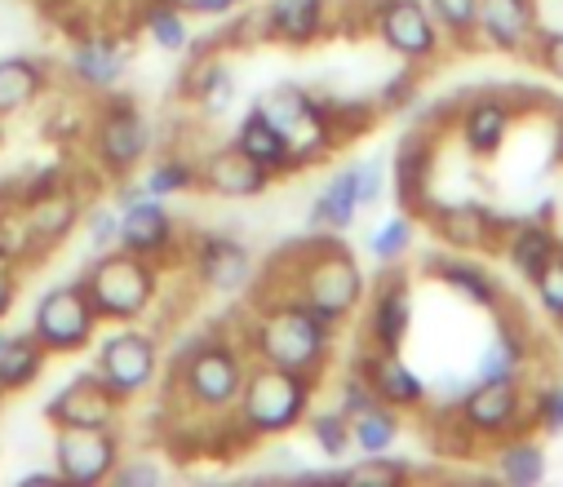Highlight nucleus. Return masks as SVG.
I'll use <instances>...</instances> for the list:
<instances>
[{
    "instance_id": "19",
    "label": "nucleus",
    "mask_w": 563,
    "mask_h": 487,
    "mask_svg": "<svg viewBox=\"0 0 563 487\" xmlns=\"http://www.w3.org/2000/svg\"><path fill=\"white\" fill-rule=\"evenodd\" d=\"M271 174L257 165L253 155H244L235 142L213 146L200 155V187L218 200H257L262 191H271Z\"/></svg>"
},
{
    "instance_id": "25",
    "label": "nucleus",
    "mask_w": 563,
    "mask_h": 487,
    "mask_svg": "<svg viewBox=\"0 0 563 487\" xmlns=\"http://www.w3.org/2000/svg\"><path fill=\"white\" fill-rule=\"evenodd\" d=\"M329 32V0H266L262 10V36L279 45H311Z\"/></svg>"
},
{
    "instance_id": "9",
    "label": "nucleus",
    "mask_w": 563,
    "mask_h": 487,
    "mask_svg": "<svg viewBox=\"0 0 563 487\" xmlns=\"http://www.w3.org/2000/svg\"><path fill=\"white\" fill-rule=\"evenodd\" d=\"M89 146L102 174L129 178L152 155V120L129 98H107L89 120Z\"/></svg>"
},
{
    "instance_id": "34",
    "label": "nucleus",
    "mask_w": 563,
    "mask_h": 487,
    "mask_svg": "<svg viewBox=\"0 0 563 487\" xmlns=\"http://www.w3.org/2000/svg\"><path fill=\"white\" fill-rule=\"evenodd\" d=\"M399 434H404V421H399V408H390V403H373L351 417V439H355L360 456L390 452L399 443Z\"/></svg>"
},
{
    "instance_id": "14",
    "label": "nucleus",
    "mask_w": 563,
    "mask_h": 487,
    "mask_svg": "<svg viewBox=\"0 0 563 487\" xmlns=\"http://www.w3.org/2000/svg\"><path fill=\"white\" fill-rule=\"evenodd\" d=\"M431 169H435V133L431 124H417L395 142L390 155V182H395V200L404 213L427 218L431 200Z\"/></svg>"
},
{
    "instance_id": "22",
    "label": "nucleus",
    "mask_w": 563,
    "mask_h": 487,
    "mask_svg": "<svg viewBox=\"0 0 563 487\" xmlns=\"http://www.w3.org/2000/svg\"><path fill=\"white\" fill-rule=\"evenodd\" d=\"M408 329H412V284H408V275L390 270L377 279L373 301H368V346L399 351Z\"/></svg>"
},
{
    "instance_id": "39",
    "label": "nucleus",
    "mask_w": 563,
    "mask_h": 487,
    "mask_svg": "<svg viewBox=\"0 0 563 487\" xmlns=\"http://www.w3.org/2000/svg\"><path fill=\"white\" fill-rule=\"evenodd\" d=\"M307 425H311V439L320 447V456L329 461H342L355 452V439H351V417L342 408H324V412H307Z\"/></svg>"
},
{
    "instance_id": "51",
    "label": "nucleus",
    "mask_w": 563,
    "mask_h": 487,
    "mask_svg": "<svg viewBox=\"0 0 563 487\" xmlns=\"http://www.w3.org/2000/svg\"><path fill=\"white\" fill-rule=\"evenodd\" d=\"M554 155L563 159V107L554 111Z\"/></svg>"
},
{
    "instance_id": "20",
    "label": "nucleus",
    "mask_w": 563,
    "mask_h": 487,
    "mask_svg": "<svg viewBox=\"0 0 563 487\" xmlns=\"http://www.w3.org/2000/svg\"><path fill=\"white\" fill-rule=\"evenodd\" d=\"M515 120H519V107L493 89V93H479V98L462 102L453 129H457L462 146H466L475 159H493V155L506 146Z\"/></svg>"
},
{
    "instance_id": "4",
    "label": "nucleus",
    "mask_w": 563,
    "mask_h": 487,
    "mask_svg": "<svg viewBox=\"0 0 563 487\" xmlns=\"http://www.w3.org/2000/svg\"><path fill=\"white\" fill-rule=\"evenodd\" d=\"M316 386L320 377L294 373V368H275V364H249L244 390L235 399V430L253 439H279L307 421L316 408Z\"/></svg>"
},
{
    "instance_id": "5",
    "label": "nucleus",
    "mask_w": 563,
    "mask_h": 487,
    "mask_svg": "<svg viewBox=\"0 0 563 487\" xmlns=\"http://www.w3.org/2000/svg\"><path fill=\"white\" fill-rule=\"evenodd\" d=\"M80 284L102 323H143L161 297V262L115 244L85 266Z\"/></svg>"
},
{
    "instance_id": "18",
    "label": "nucleus",
    "mask_w": 563,
    "mask_h": 487,
    "mask_svg": "<svg viewBox=\"0 0 563 487\" xmlns=\"http://www.w3.org/2000/svg\"><path fill=\"white\" fill-rule=\"evenodd\" d=\"M355 373L373 386V395L399 412H417V408H427L431 399V386L421 381V373L412 364H404L399 351H377L368 346L360 359H355Z\"/></svg>"
},
{
    "instance_id": "52",
    "label": "nucleus",
    "mask_w": 563,
    "mask_h": 487,
    "mask_svg": "<svg viewBox=\"0 0 563 487\" xmlns=\"http://www.w3.org/2000/svg\"><path fill=\"white\" fill-rule=\"evenodd\" d=\"M364 5H368V14H373V10H377V5H386V0H364Z\"/></svg>"
},
{
    "instance_id": "11",
    "label": "nucleus",
    "mask_w": 563,
    "mask_h": 487,
    "mask_svg": "<svg viewBox=\"0 0 563 487\" xmlns=\"http://www.w3.org/2000/svg\"><path fill=\"white\" fill-rule=\"evenodd\" d=\"M368 27L395 58L417 63V67L435 63L444 49V27L435 23L427 0H386V5L368 14Z\"/></svg>"
},
{
    "instance_id": "50",
    "label": "nucleus",
    "mask_w": 563,
    "mask_h": 487,
    "mask_svg": "<svg viewBox=\"0 0 563 487\" xmlns=\"http://www.w3.org/2000/svg\"><path fill=\"white\" fill-rule=\"evenodd\" d=\"M19 483H63V478H58V469H27Z\"/></svg>"
},
{
    "instance_id": "37",
    "label": "nucleus",
    "mask_w": 563,
    "mask_h": 487,
    "mask_svg": "<svg viewBox=\"0 0 563 487\" xmlns=\"http://www.w3.org/2000/svg\"><path fill=\"white\" fill-rule=\"evenodd\" d=\"M404 478H412V465L395 461L390 452H373V456H360L346 469H333V483H351V487H390V483H404Z\"/></svg>"
},
{
    "instance_id": "53",
    "label": "nucleus",
    "mask_w": 563,
    "mask_h": 487,
    "mask_svg": "<svg viewBox=\"0 0 563 487\" xmlns=\"http://www.w3.org/2000/svg\"><path fill=\"white\" fill-rule=\"evenodd\" d=\"M559 342H563V323H559Z\"/></svg>"
},
{
    "instance_id": "42",
    "label": "nucleus",
    "mask_w": 563,
    "mask_h": 487,
    "mask_svg": "<svg viewBox=\"0 0 563 487\" xmlns=\"http://www.w3.org/2000/svg\"><path fill=\"white\" fill-rule=\"evenodd\" d=\"M532 288V297H537V306H541V314L550 319V323H563V248L537 270V279L528 284Z\"/></svg>"
},
{
    "instance_id": "15",
    "label": "nucleus",
    "mask_w": 563,
    "mask_h": 487,
    "mask_svg": "<svg viewBox=\"0 0 563 487\" xmlns=\"http://www.w3.org/2000/svg\"><path fill=\"white\" fill-rule=\"evenodd\" d=\"M120 408L124 399L115 390H107V381L98 373H80L71 377L67 386H58L45 403V421L54 430L63 425H93V430H107V425H120Z\"/></svg>"
},
{
    "instance_id": "44",
    "label": "nucleus",
    "mask_w": 563,
    "mask_h": 487,
    "mask_svg": "<svg viewBox=\"0 0 563 487\" xmlns=\"http://www.w3.org/2000/svg\"><path fill=\"white\" fill-rule=\"evenodd\" d=\"M528 58L554 80V85H563V32H550V27H541L537 32V41H532V49H528Z\"/></svg>"
},
{
    "instance_id": "24",
    "label": "nucleus",
    "mask_w": 563,
    "mask_h": 487,
    "mask_svg": "<svg viewBox=\"0 0 563 487\" xmlns=\"http://www.w3.org/2000/svg\"><path fill=\"white\" fill-rule=\"evenodd\" d=\"M67 71L80 89L89 93H111L124 71H129V49L107 36V32H93V36H80L71 49H67Z\"/></svg>"
},
{
    "instance_id": "54",
    "label": "nucleus",
    "mask_w": 563,
    "mask_h": 487,
    "mask_svg": "<svg viewBox=\"0 0 563 487\" xmlns=\"http://www.w3.org/2000/svg\"><path fill=\"white\" fill-rule=\"evenodd\" d=\"M0 399H5V395H0Z\"/></svg>"
},
{
    "instance_id": "38",
    "label": "nucleus",
    "mask_w": 563,
    "mask_h": 487,
    "mask_svg": "<svg viewBox=\"0 0 563 487\" xmlns=\"http://www.w3.org/2000/svg\"><path fill=\"white\" fill-rule=\"evenodd\" d=\"M143 32L152 36L156 49L165 54H187L191 49V27H187V14L174 10L169 0H156V5L143 14Z\"/></svg>"
},
{
    "instance_id": "3",
    "label": "nucleus",
    "mask_w": 563,
    "mask_h": 487,
    "mask_svg": "<svg viewBox=\"0 0 563 487\" xmlns=\"http://www.w3.org/2000/svg\"><path fill=\"white\" fill-rule=\"evenodd\" d=\"M249 351L231 337H200L174 359V399L191 417H222L235 408L244 377H249Z\"/></svg>"
},
{
    "instance_id": "17",
    "label": "nucleus",
    "mask_w": 563,
    "mask_h": 487,
    "mask_svg": "<svg viewBox=\"0 0 563 487\" xmlns=\"http://www.w3.org/2000/svg\"><path fill=\"white\" fill-rule=\"evenodd\" d=\"M541 32L537 0H479L475 10V45L493 54H528Z\"/></svg>"
},
{
    "instance_id": "28",
    "label": "nucleus",
    "mask_w": 563,
    "mask_h": 487,
    "mask_svg": "<svg viewBox=\"0 0 563 487\" xmlns=\"http://www.w3.org/2000/svg\"><path fill=\"white\" fill-rule=\"evenodd\" d=\"M231 142H235L244 155H253L271 178H289V174H298V169H294V155H289V146H285V133H279V129L266 120V111H262L257 102L240 115Z\"/></svg>"
},
{
    "instance_id": "7",
    "label": "nucleus",
    "mask_w": 563,
    "mask_h": 487,
    "mask_svg": "<svg viewBox=\"0 0 563 487\" xmlns=\"http://www.w3.org/2000/svg\"><path fill=\"white\" fill-rule=\"evenodd\" d=\"M93 373L124 403L137 399V395H147L156 386V377H161V337L152 329H137V323H115V333H107L98 342Z\"/></svg>"
},
{
    "instance_id": "35",
    "label": "nucleus",
    "mask_w": 563,
    "mask_h": 487,
    "mask_svg": "<svg viewBox=\"0 0 563 487\" xmlns=\"http://www.w3.org/2000/svg\"><path fill=\"white\" fill-rule=\"evenodd\" d=\"M412 240H417V218L412 213H390L386 222H377L373 231H368V240H364V248H368V257L377 262V266H399L408 253H412Z\"/></svg>"
},
{
    "instance_id": "23",
    "label": "nucleus",
    "mask_w": 563,
    "mask_h": 487,
    "mask_svg": "<svg viewBox=\"0 0 563 487\" xmlns=\"http://www.w3.org/2000/svg\"><path fill=\"white\" fill-rule=\"evenodd\" d=\"M427 270L435 275V279H444L462 301H471V306H479V310H506V284L479 262V257H471V253H431L427 257Z\"/></svg>"
},
{
    "instance_id": "6",
    "label": "nucleus",
    "mask_w": 563,
    "mask_h": 487,
    "mask_svg": "<svg viewBox=\"0 0 563 487\" xmlns=\"http://www.w3.org/2000/svg\"><path fill=\"white\" fill-rule=\"evenodd\" d=\"M257 107L266 111V120L285 133V146L294 155V169H311L320 159H329L342 137L333 129V115H329V102L316 98L311 89L302 85H275L266 98H257Z\"/></svg>"
},
{
    "instance_id": "46",
    "label": "nucleus",
    "mask_w": 563,
    "mask_h": 487,
    "mask_svg": "<svg viewBox=\"0 0 563 487\" xmlns=\"http://www.w3.org/2000/svg\"><path fill=\"white\" fill-rule=\"evenodd\" d=\"M373 403H382L377 395H373V386L351 368V377L338 386V408L346 412V417H355V412H364V408H373Z\"/></svg>"
},
{
    "instance_id": "47",
    "label": "nucleus",
    "mask_w": 563,
    "mask_h": 487,
    "mask_svg": "<svg viewBox=\"0 0 563 487\" xmlns=\"http://www.w3.org/2000/svg\"><path fill=\"white\" fill-rule=\"evenodd\" d=\"M19 284H23V275H19V257H14L10 248H0V319L14 310V301H19Z\"/></svg>"
},
{
    "instance_id": "21",
    "label": "nucleus",
    "mask_w": 563,
    "mask_h": 487,
    "mask_svg": "<svg viewBox=\"0 0 563 487\" xmlns=\"http://www.w3.org/2000/svg\"><path fill=\"white\" fill-rule=\"evenodd\" d=\"M191 270L209 292L235 297L253 284V253L231 235H200L191 253Z\"/></svg>"
},
{
    "instance_id": "48",
    "label": "nucleus",
    "mask_w": 563,
    "mask_h": 487,
    "mask_svg": "<svg viewBox=\"0 0 563 487\" xmlns=\"http://www.w3.org/2000/svg\"><path fill=\"white\" fill-rule=\"evenodd\" d=\"M169 5L183 10L187 19H227L244 5V0H169Z\"/></svg>"
},
{
    "instance_id": "43",
    "label": "nucleus",
    "mask_w": 563,
    "mask_h": 487,
    "mask_svg": "<svg viewBox=\"0 0 563 487\" xmlns=\"http://www.w3.org/2000/svg\"><path fill=\"white\" fill-rule=\"evenodd\" d=\"M417 85H421L417 63H408L395 80H386V85H382V93H377V111H382V115H386V111H408V107L417 102Z\"/></svg>"
},
{
    "instance_id": "45",
    "label": "nucleus",
    "mask_w": 563,
    "mask_h": 487,
    "mask_svg": "<svg viewBox=\"0 0 563 487\" xmlns=\"http://www.w3.org/2000/svg\"><path fill=\"white\" fill-rule=\"evenodd\" d=\"M89 248L93 253H107V248H115L120 244V209H111V204H98L93 213H89Z\"/></svg>"
},
{
    "instance_id": "2",
    "label": "nucleus",
    "mask_w": 563,
    "mask_h": 487,
    "mask_svg": "<svg viewBox=\"0 0 563 487\" xmlns=\"http://www.w3.org/2000/svg\"><path fill=\"white\" fill-rule=\"evenodd\" d=\"M294 297H302L320 319H329L333 329L364 306V292H368V279H364V266L360 257L329 231H320L316 240L298 244L294 248Z\"/></svg>"
},
{
    "instance_id": "1",
    "label": "nucleus",
    "mask_w": 563,
    "mask_h": 487,
    "mask_svg": "<svg viewBox=\"0 0 563 487\" xmlns=\"http://www.w3.org/2000/svg\"><path fill=\"white\" fill-rule=\"evenodd\" d=\"M333 337H338L333 323L320 319L294 292L262 297L244 323V351L253 364H275V368H294V373H311V377H320L329 368Z\"/></svg>"
},
{
    "instance_id": "27",
    "label": "nucleus",
    "mask_w": 563,
    "mask_h": 487,
    "mask_svg": "<svg viewBox=\"0 0 563 487\" xmlns=\"http://www.w3.org/2000/svg\"><path fill=\"white\" fill-rule=\"evenodd\" d=\"M563 248V240H559V231L550 226V218H515L510 222V231H506V240H501V257H506V266L523 279V284H532L537 279V270L554 257Z\"/></svg>"
},
{
    "instance_id": "33",
    "label": "nucleus",
    "mask_w": 563,
    "mask_h": 487,
    "mask_svg": "<svg viewBox=\"0 0 563 487\" xmlns=\"http://www.w3.org/2000/svg\"><path fill=\"white\" fill-rule=\"evenodd\" d=\"M200 187V159L191 155H165L156 159L152 169H143V182L133 191L137 196H156V200H174V196H187Z\"/></svg>"
},
{
    "instance_id": "30",
    "label": "nucleus",
    "mask_w": 563,
    "mask_h": 487,
    "mask_svg": "<svg viewBox=\"0 0 563 487\" xmlns=\"http://www.w3.org/2000/svg\"><path fill=\"white\" fill-rule=\"evenodd\" d=\"M364 213L360 204V187H355V165L338 169L320 196L311 200V231H329V235H342L346 226H355V218Z\"/></svg>"
},
{
    "instance_id": "26",
    "label": "nucleus",
    "mask_w": 563,
    "mask_h": 487,
    "mask_svg": "<svg viewBox=\"0 0 563 487\" xmlns=\"http://www.w3.org/2000/svg\"><path fill=\"white\" fill-rule=\"evenodd\" d=\"M80 218H85L80 196L67 191V187H58V191H49V196H41V200H32V204L23 209V240H27V248H36V253L58 248V244L76 231Z\"/></svg>"
},
{
    "instance_id": "49",
    "label": "nucleus",
    "mask_w": 563,
    "mask_h": 487,
    "mask_svg": "<svg viewBox=\"0 0 563 487\" xmlns=\"http://www.w3.org/2000/svg\"><path fill=\"white\" fill-rule=\"evenodd\" d=\"M107 483H115V487H133V483H161V469H156L152 461H124V456H120V465H115V474H111Z\"/></svg>"
},
{
    "instance_id": "29",
    "label": "nucleus",
    "mask_w": 563,
    "mask_h": 487,
    "mask_svg": "<svg viewBox=\"0 0 563 487\" xmlns=\"http://www.w3.org/2000/svg\"><path fill=\"white\" fill-rule=\"evenodd\" d=\"M49 93V67L36 58H0V120L23 115L27 107H36Z\"/></svg>"
},
{
    "instance_id": "16",
    "label": "nucleus",
    "mask_w": 563,
    "mask_h": 487,
    "mask_svg": "<svg viewBox=\"0 0 563 487\" xmlns=\"http://www.w3.org/2000/svg\"><path fill=\"white\" fill-rule=\"evenodd\" d=\"M178 244H183V235H178V222L165 209V200L129 191V200L120 209V248H129L137 257H152V262L165 266Z\"/></svg>"
},
{
    "instance_id": "10",
    "label": "nucleus",
    "mask_w": 563,
    "mask_h": 487,
    "mask_svg": "<svg viewBox=\"0 0 563 487\" xmlns=\"http://www.w3.org/2000/svg\"><path fill=\"white\" fill-rule=\"evenodd\" d=\"M98 310L85 292V284H54L41 292L36 310H32V337L49 351V355H80L85 346L98 342Z\"/></svg>"
},
{
    "instance_id": "36",
    "label": "nucleus",
    "mask_w": 563,
    "mask_h": 487,
    "mask_svg": "<svg viewBox=\"0 0 563 487\" xmlns=\"http://www.w3.org/2000/svg\"><path fill=\"white\" fill-rule=\"evenodd\" d=\"M191 98H196V107L205 111V115H227L231 107H235V71L222 63V58H213V63H205L200 71H196V80H191Z\"/></svg>"
},
{
    "instance_id": "12",
    "label": "nucleus",
    "mask_w": 563,
    "mask_h": 487,
    "mask_svg": "<svg viewBox=\"0 0 563 487\" xmlns=\"http://www.w3.org/2000/svg\"><path fill=\"white\" fill-rule=\"evenodd\" d=\"M124 456L120 425L93 430V425H63L54 430V469L71 487H98L115 474Z\"/></svg>"
},
{
    "instance_id": "40",
    "label": "nucleus",
    "mask_w": 563,
    "mask_h": 487,
    "mask_svg": "<svg viewBox=\"0 0 563 487\" xmlns=\"http://www.w3.org/2000/svg\"><path fill=\"white\" fill-rule=\"evenodd\" d=\"M435 23L444 27V41H457V45H475V10L479 0H427Z\"/></svg>"
},
{
    "instance_id": "31",
    "label": "nucleus",
    "mask_w": 563,
    "mask_h": 487,
    "mask_svg": "<svg viewBox=\"0 0 563 487\" xmlns=\"http://www.w3.org/2000/svg\"><path fill=\"white\" fill-rule=\"evenodd\" d=\"M49 351L27 333H0V395H19L45 373Z\"/></svg>"
},
{
    "instance_id": "13",
    "label": "nucleus",
    "mask_w": 563,
    "mask_h": 487,
    "mask_svg": "<svg viewBox=\"0 0 563 487\" xmlns=\"http://www.w3.org/2000/svg\"><path fill=\"white\" fill-rule=\"evenodd\" d=\"M515 218L497 213L493 204H479V200H453V204H431L427 209V226L431 235L453 248V253H471V257H484V253H497L506 231H510Z\"/></svg>"
},
{
    "instance_id": "32",
    "label": "nucleus",
    "mask_w": 563,
    "mask_h": 487,
    "mask_svg": "<svg viewBox=\"0 0 563 487\" xmlns=\"http://www.w3.org/2000/svg\"><path fill=\"white\" fill-rule=\"evenodd\" d=\"M493 447H497L493 452L497 478H506L515 487H537L545 478V469H550L545 465V447H541V439L532 430H519V434H510V439H501Z\"/></svg>"
},
{
    "instance_id": "8",
    "label": "nucleus",
    "mask_w": 563,
    "mask_h": 487,
    "mask_svg": "<svg viewBox=\"0 0 563 487\" xmlns=\"http://www.w3.org/2000/svg\"><path fill=\"white\" fill-rule=\"evenodd\" d=\"M453 425L466 443H501L519 430H532L523 381H471L453 408Z\"/></svg>"
},
{
    "instance_id": "41",
    "label": "nucleus",
    "mask_w": 563,
    "mask_h": 487,
    "mask_svg": "<svg viewBox=\"0 0 563 487\" xmlns=\"http://www.w3.org/2000/svg\"><path fill=\"white\" fill-rule=\"evenodd\" d=\"M528 421L537 434H563V377H550L532 399H528Z\"/></svg>"
}]
</instances>
